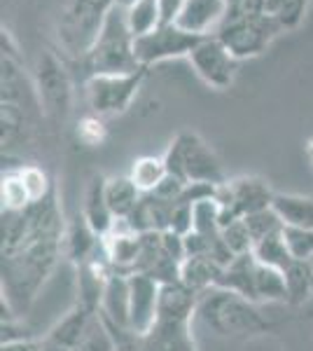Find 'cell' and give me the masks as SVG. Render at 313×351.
<instances>
[{"mask_svg":"<svg viewBox=\"0 0 313 351\" xmlns=\"http://www.w3.org/2000/svg\"><path fill=\"white\" fill-rule=\"evenodd\" d=\"M66 251V223L56 188L24 211H3V300L16 314L36 302Z\"/></svg>","mask_w":313,"mask_h":351,"instance_id":"obj_1","label":"cell"},{"mask_svg":"<svg viewBox=\"0 0 313 351\" xmlns=\"http://www.w3.org/2000/svg\"><path fill=\"white\" fill-rule=\"evenodd\" d=\"M0 124H3V150H12L26 143L33 132V115L40 112L36 84L21 71L16 45L3 28V104H0ZM45 117V115H42Z\"/></svg>","mask_w":313,"mask_h":351,"instance_id":"obj_2","label":"cell"},{"mask_svg":"<svg viewBox=\"0 0 313 351\" xmlns=\"http://www.w3.org/2000/svg\"><path fill=\"white\" fill-rule=\"evenodd\" d=\"M195 321L222 339L258 337L271 326L258 304L225 288H208L199 293Z\"/></svg>","mask_w":313,"mask_h":351,"instance_id":"obj_3","label":"cell"},{"mask_svg":"<svg viewBox=\"0 0 313 351\" xmlns=\"http://www.w3.org/2000/svg\"><path fill=\"white\" fill-rule=\"evenodd\" d=\"M87 77L92 75H122L143 68L136 59V38L127 26L124 8H112L108 12L99 36L82 56Z\"/></svg>","mask_w":313,"mask_h":351,"instance_id":"obj_4","label":"cell"},{"mask_svg":"<svg viewBox=\"0 0 313 351\" xmlns=\"http://www.w3.org/2000/svg\"><path fill=\"white\" fill-rule=\"evenodd\" d=\"M164 162H166L168 176L183 180L185 185L190 183H210L222 185L225 183V169L218 160L210 145L199 134L180 132L171 141L168 150L164 152Z\"/></svg>","mask_w":313,"mask_h":351,"instance_id":"obj_5","label":"cell"},{"mask_svg":"<svg viewBox=\"0 0 313 351\" xmlns=\"http://www.w3.org/2000/svg\"><path fill=\"white\" fill-rule=\"evenodd\" d=\"M281 33V24L269 12H236V10H227L225 19L215 28L213 36H218L238 61H243L264 54L266 47Z\"/></svg>","mask_w":313,"mask_h":351,"instance_id":"obj_6","label":"cell"},{"mask_svg":"<svg viewBox=\"0 0 313 351\" xmlns=\"http://www.w3.org/2000/svg\"><path fill=\"white\" fill-rule=\"evenodd\" d=\"M112 8L115 0H68L59 24V38L66 52L82 61Z\"/></svg>","mask_w":313,"mask_h":351,"instance_id":"obj_7","label":"cell"},{"mask_svg":"<svg viewBox=\"0 0 313 351\" xmlns=\"http://www.w3.org/2000/svg\"><path fill=\"white\" fill-rule=\"evenodd\" d=\"M147 75V68H138L134 73H122V75H92L84 82L87 89V101L94 115H122L127 112L131 101L136 99L140 84Z\"/></svg>","mask_w":313,"mask_h":351,"instance_id":"obj_8","label":"cell"},{"mask_svg":"<svg viewBox=\"0 0 313 351\" xmlns=\"http://www.w3.org/2000/svg\"><path fill=\"white\" fill-rule=\"evenodd\" d=\"M274 197L276 192L258 176H241V178L225 180L215 192V199L222 206V228L255 211L269 208L274 204Z\"/></svg>","mask_w":313,"mask_h":351,"instance_id":"obj_9","label":"cell"},{"mask_svg":"<svg viewBox=\"0 0 313 351\" xmlns=\"http://www.w3.org/2000/svg\"><path fill=\"white\" fill-rule=\"evenodd\" d=\"M33 84L42 115L54 122H64L71 112V77L54 52L40 54Z\"/></svg>","mask_w":313,"mask_h":351,"instance_id":"obj_10","label":"cell"},{"mask_svg":"<svg viewBox=\"0 0 313 351\" xmlns=\"http://www.w3.org/2000/svg\"><path fill=\"white\" fill-rule=\"evenodd\" d=\"M203 36L185 31L183 26L173 24H159L155 31L143 38H136V59L143 68L171 59H183L190 56Z\"/></svg>","mask_w":313,"mask_h":351,"instance_id":"obj_11","label":"cell"},{"mask_svg":"<svg viewBox=\"0 0 313 351\" xmlns=\"http://www.w3.org/2000/svg\"><path fill=\"white\" fill-rule=\"evenodd\" d=\"M192 68L208 87L225 92L229 89L236 80V71H238V59L229 49L225 47V43L218 36H203L192 54L187 56Z\"/></svg>","mask_w":313,"mask_h":351,"instance_id":"obj_12","label":"cell"},{"mask_svg":"<svg viewBox=\"0 0 313 351\" xmlns=\"http://www.w3.org/2000/svg\"><path fill=\"white\" fill-rule=\"evenodd\" d=\"M162 284L145 274H129V335L145 337L159 319Z\"/></svg>","mask_w":313,"mask_h":351,"instance_id":"obj_13","label":"cell"},{"mask_svg":"<svg viewBox=\"0 0 313 351\" xmlns=\"http://www.w3.org/2000/svg\"><path fill=\"white\" fill-rule=\"evenodd\" d=\"M99 316L110 326L115 335L129 332V276L110 271L105 281Z\"/></svg>","mask_w":313,"mask_h":351,"instance_id":"obj_14","label":"cell"},{"mask_svg":"<svg viewBox=\"0 0 313 351\" xmlns=\"http://www.w3.org/2000/svg\"><path fill=\"white\" fill-rule=\"evenodd\" d=\"M229 0H187L175 24L197 36H210L222 24Z\"/></svg>","mask_w":313,"mask_h":351,"instance_id":"obj_15","label":"cell"},{"mask_svg":"<svg viewBox=\"0 0 313 351\" xmlns=\"http://www.w3.org/2000/svg\"><path fill=\"white\" fill-rule=\"evenodd\" d=\"M82 216L89 223V228H92L99 237H108L110 230L115 228L117 218L112 216L110 206H108L103 176H94V178L89 180L87 192H84Z\"/></svg>","mask_w":313,"mask_h":351,"instance_id":"obj_16","label":"cell"},{"mask_svg":"<svg viewBox=\"0 0 313 351\" xmlns=\"http://www.w3.org/2000/svg\"><path fill=\"white\" fill-rule=\"evenodd\" d=\"M96 314H99V311L84 307L82 302H75L73 304V309H68L45 337L73 351V347H75L77 339L84 335V330L89 328V324H92V319Z\"/></svg>","mask_w":313,"mask_h":351,"instance_id":"obj_17","label":"cell"},{"mask_svg":"<svg viewBox=\"0 0 313 351\" xmlns=\"http://www.w3.org/2000/svg\"><path fill=\"white\" fill-rule=\"evenodd\" d=\"M103 237H99L96 232L89 228V223L84 220L82 213H77L73 218L71 225H66V256L77 265H84L87 260L99 251Z\"/></svg>","mask_w":313,"mask_h":351,"instance_id":"obj_18","label":"cell"},{"mask_svg":"<svg viewBox=\"0 0 313 351\" xmlns=\"http://www.w3.org/2000/svg\"><path fill=\"white\" fill-rule=\"evenodd\" d=\"M143 192L136 188V183L129 176H115V178H105V199L110 206L112 216L117 220H127L136 211Z\"/></svg>","mask_w":313,"mask_h":351,"instance_id":"obj_19","label":"cell"},{"mask_svg":"<svg viewBox=\"0 0 313 351\" xmlns=\"http://www.w3.org/2000/svg\"><path fill=\"white\" fill-rule=\"evenodd\" d=\"M222 269L225 267H220L215 260L206 256H187L183 267H180V281L195 293H203L218 286Z\"/></svg>","mask_w":313,"mask_h":351,"instance_id":"obj_20","label":"cell"},{"mask_svg":"<svg viewBox=\"0 0 313 351\" xmlns=\"http://www.w3.org/2000/svg\"><path fill=\"white\" fill-rule=\"evenodd\" d=\"M274 211L281 216L283 225H292V228H306L313 230V199L301 195H281L276 192L274 197Z\"/></svg>","mask_w":313,"mask_h":351,"instance_id":"obj_21","label":"cell"},{"mask_svg":"<svg viewBox=\"0 0 313 351\" xmlns=\"http://www.w3.org/2000/svg\"><path fill=\"white\" fill-rule=\"evenodd\" d=\"M255 302H288L286 276L281 269L266 267V265H255Z\"/></svg>","mask_w":313,"mask_h":351,"instance_id":"obj_22","label":"cell"},{"mask_svg":"<svg viewBox=\"0 0 313 351\" xmlns=\"http://www.w3.org/2000/svg\"><path fill=\"white\" fill-rule=\"evenodd\" d=\"M166 176H168V169H166L164 157H152V155L138 157V160L131 164V171H129V178L134 180L136 188L143 192V195L155 192L159 185L164 183Z\"/></svg>","mask_w":313,"mask_h":351,"instance_id":"obj_23","label":"cell"},{"mask_svg":"<svg viewBox=\"0 0 313 351\" xmlns=\"http://www.w3.org/2000/svg\"><path fill=\"white\" fill-rule=\"evenodd\" d=\"M124 12H127V26L134 38H143L155 31L159 24H164L159 0H138Z\"/></svg>","mask_w":313,"mask_h":351,"instance_id":"obj_24","label":"cell"},{"mask_svg":"<svg viewBox=\"0 0 313 351\" xmlns=\"http://www.w3.org/2000/svg\"><path fill=\"white\" fill-rule=\"evenodd\" d=\"M283 276H286L290 304H304L306 300L313 298L311 269H309V263H306V260H292V263L288 265V269L283 271Z\"/></svg>","mask_w":313,"mask_h":351,"instance_id":"obj_25","label":"cell"},{"mask_svg":"<svg viewBox=\"0 0 313 351\" xmlns=\"http://www.w3.org/2000/svg\"><path fill=\"white\" fill-rule=\"evenodd\" d=\"M73 351H119V342L115 332L110 330V326L96 314Z\"/></svg>","mask_w":313,"mask_h":351,"instance_id":"obj_26","label":"cell"},{"mask_svg":"<svg viewBox=\"0 0 313 351\" xmlns=\"http://www.w3.org/2000/svg\"><path fill=\"white\" fill-rule=\"evenodd\" d=\"M253 256L258 263L266 265V267L281 269V271H286L288 265L295 260L292 256H290L286 239H283V230L276 232V234H271V237H266V239H262L260 243H255Z\"/></svg>","mask_w":313,"mask_h":351,"instance_id":"obj_27","label":"cell"},{"mask_svg":"<svg viewBox=\"0 0 313 351\" xmlns=\"http://www.w3.org/2000/svg\"><path fill=\"white\" fill-rule=\"evenodd\" d=\"M33 199L26 190V183L19 173V167L3 173V211H24Z\"/></svg>","mask_w":313,"mask_h":351,"instance_id":"obj_28","label":"cell"},{"mask_svg":"<svg viewBox=\"0 0 313 351\" xmlns=\"http://www.w3.org/2000/svg\"><path fill=\"white\" fill-rule=\"evenodd\" d=\"M309 0H266V12L281 24L283 31H292L301 24Z\"/></svg>","mask_w":313,"mask_h":351,"instance_id":"obj_29","label":"cell"},{"mask_svg":"<svg viewBox=\"0 0 313 351\" xmlns=\"http://www.w3.org/2000/svg\"><path fill=\"white\" fill-rule=\"evenodd\" d=\"M243 223H246L250 237H253V243H260L262 239H266V237H271L283 230V220L274 211V206L250 213V216L243 218Z\"/></svg>","mask_w":313,"mask_h":351,"instance_id":"obj_30","label":"cell"},{"mask_svg":"<svg viewBox=\"0 0 313 351\" xmlns=\"http://www.w3.org/2000/svg\"><path fill=\"white\" fill-rule=\"evenodd\" d=\"M283 239L295 260H309L313 258V230L306 228H292V225H283Z\"/></svg>","mask_w":313,"mask_h":351,"instance_id":"obj_31","label":"cell"},{"mask_svg":"<svg viewBox=\"0 0 313 351\" xmlns=\"http://www.w3.org/2000/svg\"><path fill=\"white\" fill-rule=\"evenodd\" d=\"M220 237H222V241L227 243V248H229L234 256H246V253H253V248H255L253 237H250V232L246 228V223H243V218L229 223L227 228H222Z\"/></svg>","mask_w":313,"mask_h":351,"instance_id":"obj_32","label":"cell"},{"mask_svg":"<svg viewBox=\"0 0 313 351\" xmlns=\"http://www.w3.org/2000/svg\"><path fill=\"white\" fill-rule=\"evenodd\" d=\"M187 0H159V8H162V21L164 24H173L175 19L183 12Z\"/></svg>","mask_w":313,"mask_h":351,"instance_id":"obj_33","label":"cell"},{"mask_svg":"<svg viewBox=\"0 0 313 351\" xmlns=\"http://www.w3.org/2000/svg\"><path fill=\"white\" fill-rule=\"evenodd\" d=\"M42 339L38 337H26V339H16V342H5L0 351H40Z\"/></svg>","mask_w":313,"mask_h":351,"instance_id":"obj_34","label":"cell"},{"mask_svg":"<svg viewBox=\"0 0 313 351\" xmlns=\"http://www.w3.org/2000/svg\"><path fill=\"white\" fill-rule=\"evenodd\" d=\"M40 351H71V349H66V347H61V344L52 342V339L42 337V344H40Z\"/></svg>","mask_w":313,"mask_h":351,"instance_id":"obj_35","label":"cell"},{"mask_svg":"<svg viewBox=\"0 0 313 351\" xmlns=\"http://www.w3.org/2000/svg\"><path fill=\"white\" fill-rule=\"evenodd\" d=\"M134 3H138V0H115L117 8H124V10L131 8V5H134Z\"/></svg>","mask_w":313,"mask_h":351,"instance_id":"obj_36","label":"cell"},{"mask_svg":"<svg viewBox=\"0 0 313 351\" xmlns=\"http://www.w3.org/2000/svg\"><path fill=\"white\" fill-rule=\"evenodd\" d=\"M306 150H309V160H311V167H313V138L309 141V148Z\"/></svg>","mask_w":313,"mask_h":351,"instance_id":"obj_37","label":"cell"},{"mask_svg":"<svg viewBox=\"0 0 313 351\" xmlns=\"http://www.w3.org/2000/svg\"><path fill=\"white\" fill-rule=\"evenodd\" d=\"M309 269H311V281H313V258L309 260Z\"/></svg>","mask_w":313,"mask_h":351,"instance_id":"obj_38","label":"cell"}]
</instances>
